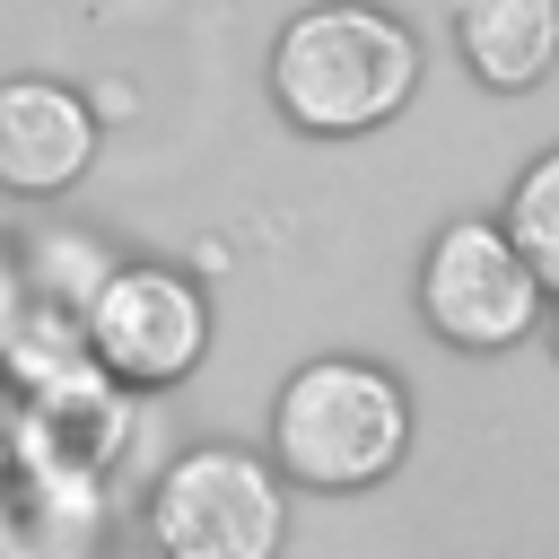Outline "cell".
Here are the masks:
<instances>
[{"label": "cell", "instance_id": "4", "mask_svg": "<svg viewBox=\"0 0 559 559\" xmlns=\"http://www.w3.org/2000/svg\"><path fill=\"white\" fill-rule=\"evenodd\" d=\"M411 297H419V323H428L445 349H463V358H498V349H515V341H533V332L550 323L542 271L515 253L507 218H480V210H472V218H445V227L419 245Z\"/></svg>", "mask_w": 559, "mask_h": 559}, {"label": "cell", "instance_id": "5", "mask_svg": "<svg viewBox=\"0 0 559 559\" xmlns=\"http://www.w3.org/2000/svg\"><path fill=\"white\" fill-rule=\"evenodd\" d=\"M79 349L131 393H166L210 358V297L175 262H105L79 306Z\"/></svg>", "mask_w": 559, "mask_h": 559}, {"label": "cell", "instance_id": "6", "mask_svg": "<svg viewBox=\"0 0 559 559\" xmlns=\"http://www.w3.org/2000/svg\"><path fill=\"white\" fill-rule=\"evenodd\" d=\"M96 105L70 79H0V192L17 201H61L96 166Z\"/></svg>", "mask_w": 559, "mask_h": 559}, {"label": "cell", "instance_id": "1", "mask_svg": "<svg viewBox=\"0 0 559 559\" xmlns=\"http://www.w3.org/2000/svg\"><path fill=\"white\" fill-rule=\"evenodd\" d=\"M419 96V35L376 0H314L271 35V105L306 140L384 131Z\"/></svg>", "mask_w": 559, "mask_h": 559}, {"label": "cell", "instance_id": "3", "mask_svg": "<svg viewBox=\"0 0 559 559\" xmlns=\"http://www.w3.org/2000/svg\"><path fill=\"white\" fill-rule=\"evenodd\" d=\"M140 533L157 559H280L288 480L262 445H192L148 480Z\"/></svg>", "mask_w": 559, "mask_h": 559}, {"label": "cell", "instance_id": "9", "mask_svg": "<svg viewBox=\"0 0 559 559\" xmlns=\"http://www.w3.org/2000/svg\"><path fill=\"white\" fill-rule=\"evenodd\" d=\"M542 341H550V358H559V297H550V323H542Z\"/></svg>", "mask_w": 559, "mask_h": 559}, {"label": "cell", "instance_id": "2", "mask_svg": "<svg viewBox=\"0 0 559 559\" xmlns=\"http://www.w3.org/2000/svg\"><path fill=\"white\" fill-rule=\"evenodd\" d=\"M288 489H314V498H358L376 480L402 472L411 454V384L358 349H323L306 367L280 376L271 393V445Z\"/></svg>", "mask_w": 559, "mask_h": 559}, {"label": "cell", "instance_id": "7", "mask_svg": "<svg viewBox=\"0 0 559 559\" xmlns=\"http://www.w3.org/2000/svg\"><path fill=\"white\" fill-rule=\"evenodd\" d=\"M454 52L489 96H533L559 70V0H454Z\"/></svg>", "mask_w": 559, "mask_h": 559}, {"label": "cell", "instance_id": "8", "mask_svg": "<svg viewBox=\"0 0 559 559\" xmlns=\"http://www.w3.org/2000/svg\"><path fill=\"white\" fill-rule=\"evenodd\" d=\"M507 236H515V253L542 271V288L559 297V148H542L515 183H507Z\"/></svg>", "mask_w": 559, "mask_h": 559}]
</instances>
